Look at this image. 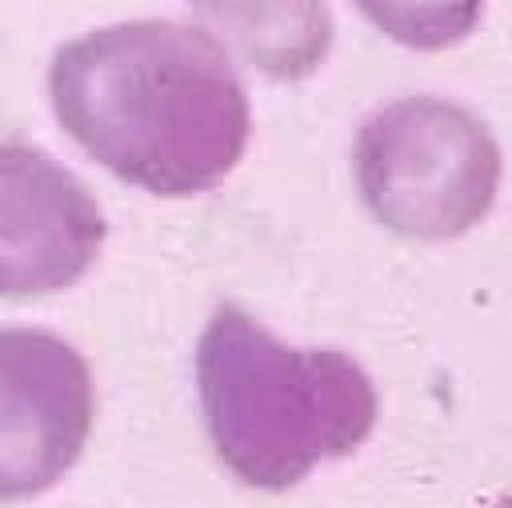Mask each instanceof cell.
Returning a JSON list of instances; mask_svg holds the SVG:
<instances>
[{"label":"cell","mask_w":512,"mask_h":508,"mask_svg":"<svg viewBox=\"0 0 512 508\" xmlns=\"http://www.w3.org/2000/svg\"><path fill=\"white\" fill-rule=\"evenodd\" d=\"M100 196L44 144L0 140V304L76 288L104 256Z\"/></svg>","instance_id":"cell-5"},{"label":"cell","mask_w":512,"mask_h":508,"mask_svg":"<svg viewBox=\"0 0 512 508\" xmlns=\"http://www.w3.org/2000/svg\"><path fill=\"white\" fill-rule=\"evenodd\" d=\"M192 392L216 464L252 492H292L380 428V388L340 344H296L220 300L192 344Z\"/></svg>","instance_id":"cell-2"},{"label":"cell","mask_w":512,"mask_h":508,"mask_svg":"<svg viewBox=\"0 0 512 508\" xmlns=\"http://www.w3.org/2000/svg\"><path fill=\"white\" fill-rule=\"evenodd\" d=\"M384 40L408 52H448L476 36L488 0H348Z\"/></svg>","instance_id":"cell-7"},{"label":"cell","mask_w":512,"mask_h":508,"mask_svg":"<svg viewBox=\"0 0 512 508\" xmlns=\"http://www.w3.org/2000/svg\"><path fill=\"white\" fill-rule=\"evenodd\" d=\"M348 180L380 232L408 244H456L500 204L504 148L464 100L404 92L356 120Z\"/></svg>","instance_id":"cell-3"},{"label":"cell","mask_w":512,"mask_h":508,"mask_svg":"<svg viewBox=\"0 0 512 508\" xmlns=\"http://www.w3.org/2000/svg\"><path fill=\"white\" fill-rule=\"evenodd\" d=\"M96 408V372L68 336L0 324V504L64 484L96 432Z\"/></svg>","instance_id":"cell-4"},{"label":"cell","mask_w":512,"mask_h":508,"mask_svg":"<svg viewBox=\"0 0 512 508\" xmlns=\"http://www.w3.org/2000/svg\"><path fill=\"white\" fill-rule=\"evenodd\" d=\"M488 508H512V492H504V496H500V500H492Z\"/></svg>","instance_id":"cell-8"},{"label":"cell","mask_w":512,"mask_h":508,"mask_svg":"<svg viewBox=\"0 0 512 508\" xmlns=\"http://www.w3.org/2000/svg\"><path fill=\"white\" fill-rule=\"evenodd\" d=\"M196 24L224 44V52L272 80L300 84L316 76L336 44V16L328 0H184Z\"/></svg>","instance_id":"cell-6"},{"label":"cell","mask_w":512,"mask_h":508,"mask_svg":"<svg viewBox=\"0 0 512 508\" xmlns=\"http://www.w3.org/2000/svg\"><path fill=\"white\" fill-rule=\"evenodd\" d=\"M44 88L56 128L100 172L156 200L220 188L256 132L244 68L196 20L88 28L52 52Z\"/></svg>","instance_id":"cell-1"}]
</instances>
